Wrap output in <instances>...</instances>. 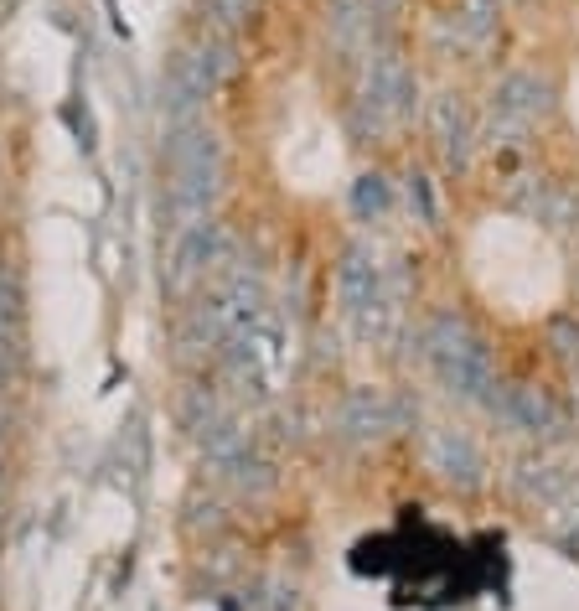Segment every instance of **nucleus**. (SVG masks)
<instances>
[{
    "label": "nucleus",
    "mask_w": 579,
    "mask_h": 611,
    "mask_svg": "<svg viewBox=\"0 0 579 611\" xmlns=\"http://www.w3.org/2000/svg\"><path fill=\"white\" fill-rule=\"evenodd\" d=\"M425 358L434 363V373L466 399H487V389H497L491 378V347L471 332L460 316H434L425 327Z\"/></svg>",
    "instance_id": "f257e3e1"
},
{
    "label": "nucleus",
    "mask_w": 579,
    "mask_h": 611,
    "mask_svg": "<svg viewBox=\"0 0 579 611\" xmlns=\"http://www.w3.org/2000/svg\"><path fill=\"white\" fill-rule=\"evenodd\" d=\"M429 466L445 477V482H460V488H476L481 482V451L471 446V435L460 430H429Z\"/></svg>",
    "instance_id": "f03ea898"
},
{
    "label": "nucleus",
    "mask_w": 579,
    "mask_h": 611,
    "mask_svg": "<svg viewBox=\"0 0 579 611\" xmlns=\"http://www.w3.org/2000/svg\"><path fill=\"white\" fill-rule=\"evenodd\" d=\"M357 202H363V213L372 208V218L388 208V186H383V177H363V186H357Z\"/></svg>",
    "instance_id": "7ed1b4c3"
}]
</instances>
